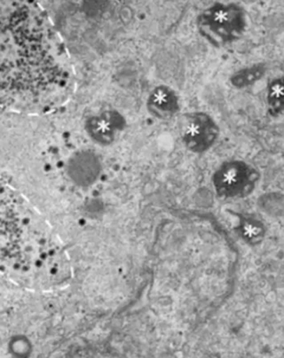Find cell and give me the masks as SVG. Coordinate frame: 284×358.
<instances>
[{"mask_svg": "<svg viewBox=\"0 0 284 358\" xmlns=\"http://www.w3.org/2000/svg\"><path fill=\"white\" fill-rule=\"evenodd\" d=\"M266 66L263 63H257L250 67L240 69L234 73L230 78L231 84L236 88H246L255 84L265 75Z\"/></svg>", "mask_w": 284, "mask_h": 358, "instance_id": "9c48e42d", "label": "cell"}, {"mask_svg": "<svg viewBox=\"0 0 284 358\" xmlns=\"http://www.w3.org/2000/svg\"><path fill=\"white\" fill-rule=\"evenodd\" d=\"M101 171V164L92 152H79L69 165V173L76 183L87 187L94 183Z\"/></svg>", "mask_w": 284, "mask_h": 358, "instance_id": "8992f818", "label": "cell"}, {"mask_svg": "<svg viewBox=\"0 0 284 358\" xmlns=\"http://www.w3.org/2000/svg\"><path fill=\"white\" fill-rule=\"evenodd\" d=\"M123 121L115 112H106L98 117L89 119L87 131L95 141L101 144H110L114 141L115 132L122 127Z\"/></svg>", "mask_w": 284, "mask_h": 358, "instance_id": "ba28073f", "label": "cell"}, {"mask_svg": "<svg viewBox=\"0 0 284 358\" xmlns=\"http://www.w3.org/2000/svg\"><path fill=\"white\" fill-rule=\"evenodd\" d=\"M257 172L241 161L226 162L220 166L213 177L218 194L226 197L243 196L253 190Z\"/></svg>", "mask_w": 284, "mask_h": 358, "instance_id": "277c9868", "label": "cell"}, {"mask_svg": "<svg viewBox=\"0 0 284 358\" xmlns=\"http://www.w3.org/2000/svg\"><path fill=\"white\" fill-rule=\"evenodd\" d=\"M52 240L20 194L0 178V273L20 285L37 273Z\"/></svg>", "mask_w": 284, "mask_h": 358, "instance_id": "7a4b0ae2", "label": "cell"}, {"mask_svg": "<svg viewBox=\"0 0 284 358\" xmlns=\"http://www.w3.org/2000/svg\"><path fill=\"white\" fill-rule=\"evenodd\" d=\"M64 52L34 2L0 1V109L35 114L67 86Z\"/></svg>", "mask_w": 284, "mask_h": 358, "instance_id": "6da1fadb", "label": "cell"}, {"mask_svg": "<svg viewBox=\"0 0 284 358\" xmlns=\"http://www.w3.org/2000/svg\"><path fill=\"white\" fill-rule=\"evenodd\" d=\"M197 25L204 39L220 48L242 38L247 28L246 13L236 4L216 3L198 15Z\"/></svg>", "mask_w": 284, "mask_h": 358, "instance_id": "3957f363", "label": "cell"}, {"mask_svg": "<svg viewBox=\"0 0 284 358\" xmlns=\"http://www.w3.org/2000/svg\"><path fill=\"white\" fill-rule=\"evenodd\" d=\"M148 107L152 115L167 120L173 117L180 109L179 97L173 89L168 86H158L148 98Z\"/></svg>", "mask_w": 284, "mask_h": 358, "instance_id": "52a82bcc", "label": "cell"}, {"mask_svg": "<svg viewBox=\"0 0 284 358\" xmlns=\"http://www.w3.org/2000/svg\"><path fill=\"white\" fill-rule=\"evenodd\" d=\"M220 135V128L210 115L196 112L188 115L183 131V142L194 152H203L213 147Z\"/></svg>", "mask_w": 284, "mask_h": 358, "instance_id": "5b68a950", "label": "cell"}, {"mask_svg": "<svg viewBox=\"0 0 284 358\" xmlns=\"http://www.w3.org/2000/svg\"><path fill=\"white\" fill-rule=\"evenodd\" d=\"M283 78H277L271 81L267 88V106L269 111L273 117H280L283 114Z\"/></svg>", "mask_w": 284, "mask_h": 358, "instance_id": "30bf717a", "label": "cell"}]
</instances>
